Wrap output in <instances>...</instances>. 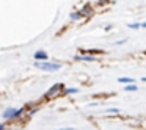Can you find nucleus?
I'll return each instance as SVG.
<instances>
[{
    "mask_svg": "<svg viewBox=\"0 0 146 130\" xmlns=\"http://www.w3.org/2000/svg\"><path fill=\"white\" fill-rule=\"evenodd\" d=\"M127 42V39L124 38V39H118V41H115V46H123V44H126Z\"/></svg>",
    "mask_w": 146,
    "mask_h": 130,
    "instance_id": "13",
    "label": "nucleus"
},
{
    "mask_svg": "<svg viewBox=\"0 0 146 130\" xmlns=\"http://www.w3.org/2000/svg\"><path fill=\"white\" fill-rule=\"evenodd\" d=\"M69 19H71V22H80V20H83L85 17L82 16L80 11H72V13L69 14Z\"/></svg>",
    "mask_w": 146,
    "mask_h": 130,
    "instance_id": "7",
    "label": "nucleus"
},
{
    "mask_svg": "<svg viewBox=\"0 0 146 130\" xmlns=\"http://www.w3.org/2000/svg\"><path fill=\"white\" fill-rule=\"evenodd\" d=\"M124 92H135L138 91V86H135V83H126V86H123Z\"/></svg>",
    "mask_w": 146,
    "mask_h": 130,
    "instance_id": "8",
    "label": "nucleus"
},
{
    "mask_svg": "<svg viewBox=\"0 0 146 130\" xmlns=\"http://www.w3.org/2000/svg\"><path fill=\"white\" fill-rule=\"evenodd\" d=\"M63 89H64V85H63V83H55V85L50 86V89H49V91L44 94V99H46V100L57 99L58 96L63 94Z\"/></svg>",
    "mask_w": 146,
    "mask_h": 130,
    "instance_id": "2",
    "label": "nucleus"
},
{
    "mask_svg": "<svg viewBox=\"0 0 146 130\" xmlns=\"http://www.w3.org/2000/svg\"><path fill=\"white\" fill-rule=\"evenodd\" d=\"M74 61H86V63H94V61H99L94 55L91 53H77L74 57Z\"/></svg>",
    "mask_w": 146,
    "mask_h": 130,
    "instance_id": "4",
    "label": "nucleus"
},
{
    "mask_svg": "<svg viewBox=\"0 0 146 130\" xmlns=\"http://www.w3.org/2000/svg\"><path fill=\"white\" fill-rule=\"evenodd\" d=\"M35 61H42V60H49V53L46 50H36L35 55H33Z\"/></svg>",
    "mask_w": 146,
    "mask_h": 130,
    "instance_id": "6",
    "label": "nucleus"
},
{
    "mask_svg": "<svg viewBox=\"0 0 146 130\" xmlns=\"http://www.w3.org/2000/svg\"><path fill=\"white\" fill-rule=\"evenodd\" d=\"M33 66L36 69H41L46 71V72H57V71L61 69V64L60 63H54V61H49V60H42V61H35Z\"/></svg>",
    "mask_w": 146,
    "mask_h": 130,
    "instance_id": "1",
    "label": "nucleus"
},
{
    "mask_svg": "<svg viewBox=\"0 0 146 130\" xmlns=\"http://www.w3.org/2000/svg\"><path fill=\"white\" fill-rule=\"evenodd\" d=\"M79 11L82 13V16H83V17H91L93 14H94V10H93L91 5H83V7L80 8Z\"/></svg>",
    "mask_w": 146,
    "mask_h": 130,
    "instance_id": "5",
    "label": "nucleus"
},
{
    "mask_svg": "<svg viewBox=\"0 0 146 130\" xmlns=\"http://www.w3.org/2000/svg\"><path fill=\"white\" fill-rule=\"evenodd\" d=\"M118 82H119V83H124V85H126V83H135V80L130 79V77H119V79H118Z\"/></svg>",
    "mask_w": 146,
    "mask_h": 130,
    "instance_id": "9",
    "label": "nucleus"
},
{
    "mask_svg": "<svg viewBox=\"0 0 146 130\" xmlns=\"http://www.w3.org/2000/svg\"><path fill=\"white\" fill-rule=\"evenodd\" d=\"M63 92H64V94H77L79 89H77V88H64Z\"/></svg>",
    "mask_w": 146,
    "mask_h": 130,
    "instance_id": "10",
    "label": "nucleus"
},
{
    "mask_svg": "<svg viewBox=\"0 0 146 130\" xmlns=\"http://www.w3.org/2000/svg\"><path fill=\"white\" fill-rule=\"evenodd\" d=\"M38 110H39V108H38V107H35V108H32V110H30V111H29V114H30V116H33V114H36V113H38Z\"/></svg>",
    "mask_w": 146,
    "mask_h": 130,
    "instance_id": "14",
    "label": "nucleus"
},
{
    "mask_svg": "<svg viewBox=\"0 0 146 130\" xmlns=\"http://www.w3.org/2000/svg\"><path fill=\"white\" fill-rule=\"evenodd\" d=\"M108 0H99V5H104V3H107Z\"/></svg>",
    "mask_w": 146,
    "mask_h": 130,
    "instance_id": "17",
    "label": "nucleus"
},
{
    "mask_svg": "<svg viewBox=\"0 0 146 130\" xmlns=\"http://www.w3.org/2000/svg\"><path fill=\"white\" fill-rule=\"evenodd\" d=\"M90 107H91V108H94V107H99V102H91V104H90Z\"/></svg>",
    "mask_w": 146,
    "mask_h": 130,
    "instance_id": "16",
    "label": "nucleus"
},
{
    "mask_svg": "<svg viewBox=\"0 0 146 130\" xmlns=\"http://www.w3.org/2000/svg\"><path fill=\"white\" fill-rule=\"evenodd\" d=\"M105 111H107V114H118L121 110H119V108H107Z\"/></svg>",
    "mask_w": 146,
    "mask_h": 130,
    "instance_id": "12",
    "label": "nucleus"
},
{
    "mask_svg": "<svg viewBox=\"0 0 146 130\" xmlns=\"http://www.w3.org/2000/svg\"><path fill=\"white\" fill-rule=\"evenodd\" d=\"M111 28H113V25H111V24H108V25H104V32H111Z\"/></svg>",
    "mask_w": 146,
    "mask_h": 130,
    "instance_id": "15",
    "label": "nucleus"
},
{
    "mask_svg": "<svg viewBox=\"0 0 146 130\" xmlns=\"http://www.w3.org/2000/svg\"><path fill=\"white\" fill-rule=\"evenodd\" d=\"M5 129V124H0V130H3Z\"/></svg>",
    "mask_w": 146,
    "mask_h": 130,
    "instance_id": "18",
    "label": "nucleus"
},
{
    "mask_svg": "<svg viewBox=\"0 0 146 130\" xmlns=\"http://www.w3.org/2000/svg\"><path fill=\"white\" fill-rule=\"evenodd\" d=\"M127 28H130V30H138V28H140V22H132V24H127Z\"/></svg>",
    "mask_w": 146,
    "mask_h": 130,
    "instance_id": "11",
    "label": "nucleus"
},
{
    "mask_svg": "<svg viewBox=\"0 0 146 130\" xmlns=\"http://www.w3.org/2000/svg\"><path fill=\"white\" fill-rule=\"evenodd\" d=\"M24 111H25V107H21V108H7V110L3 111V119H8V121H14L17 119V117H21L24 114Z\"/></svg>",
    "mask_w": 146,
    "mask_h": 130,
    "instance_id": "3",
    "label": "nucleus"
}]
</instances>
